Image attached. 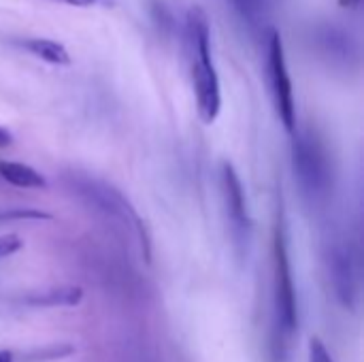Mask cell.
Returning <instances> with one entry per match:
<instances>
[{"label": "cell", "instance_id": "cell-1", "mask_svg": "<svg viewBox=\"0 0 364 362\" xmlns=\"http://www.w3.org/2000/svg\"><path fill=\"white\" fill-rule=\"evenodd\" d=\"M186 55L198 115L213 124L222 109V90L211 55V23L200 6H192L186 17Z\"/></svg>", "mask_w": 364, "mask_h": 362}, {"label": "cell", "instance_id": "cell-2", "mask_svg": "<svg viewBox=\"0 0 364 362\" xmlns=\"http://www.w3.org/2000/svg\"><path fill=\"white\" fill-rule=\"evenodd\" d=\"M267 77L273 96L275 111L290 134H296V105H294V90L292 79L286 64V51L282 43V34L277 30H269L267 38Z\"/></svg>", "mask_w": 364, "mask_h": 362}, {"label": "cell", "instance_id": "cell-3", "mask_svg": "<svg viewBox=\"0 0 364 362\" xmlns=\"http://www.w3.org/2000/svg\"><path fill=\"white\" fill-rule=\"evenodd\" d=\"M294 171L309 196L322 198L328 194L333 183L331 160L316 134H294Z\"/></svg>", "mask_w": 364, "mask_h": 362}, {"label": "cell", "instance_id": "cell-4", "mask_svg": "<svg viewBox=\"0 0 364 362\" xmlns=\"http://www.w3.org/2000/svg\"><path fill=\"white\" fill-rule=\"evenodd\" d=\"M273 275H275V320L277 329L284 337H290L299 324V309H296V292L292 282V269L284 237V226L277 224L275 228V243H273Z\"/></svg>", "mask_w": 364, "mask_h": 362}, {"label": "cell", "instance_id": "cell-5", "mask_svg": "<svg viewBox=\"0 0 364 362\" xmlns=\"http://www.w3.org/2000/svg\"><path fill=\"white\" fill-rule=\"evenodd\" d=\"M331 280H333L337 299L346 307L352 309L356 305V297H358V275H356L352 254L343 245H337L331 252Z\"/></svg>", "mask_w": 364, "mask_h": 362}, {"label": "cell", "instance_id": "cell-6", "mask_svg": "<svg viewBox=\"0 0 364 362\" xmlns=\"http://www.w3.org/2000/svg\"><path fill=\"white\" fill-rule=\"evenodd\" d=\"M222 190H224V201L228 207V215L237 228H247V201L245 192L241 186L239 175L235 173L232 164L224 162L222 164Z\"/></svg>", "mask_w": 364, "mask_h": 362}, {"label": "cell", "instance_id": "cell-7", "mask_svg": "<svg viewBox=\"0 0 364 362\" xmlns=\"http://www.w3.org/2000/svg\"><path fill=\"white\" fill-rule=\"evenodd\" d=\"M0 179L15 188H26V190H45L47 179L32 166L21 164V162H9L0 160Z\"/></svg>", "mask_w": 364, "mask_h": 362}, {"label": "cell", "instance_id": "cell-8", "mask_svg": "<svg viewBox=\"0 0 364 362\" xmlns=\"http://www.w3.org/2000/svg\"><path fill=\"white\" fill-rule=\"evenodd\" d=\"M21 47L32 53L34 58L51 64V66H68L70 64V53L66 49V45H62L60 41L53 38H26L21 43Z\"/></svg>", "mask_w": 364, "mask_h": 362}, {"label": "cell", "instance_id": "cell-9", "mask_svg": "<svg viewBox=\"0 0 364 362\" xmlns=\"http://www.w3.org/2000/svg\"><path fill=\"white\" fill-rule=\"evenodd\" d=\"M83 299V290L81 288H53V290H47V292H41L38 297H32L28 299L30 303L34 305H45V307H75L79 305Z\"/></svg>", "mask_w": 364, "mask_h": 362}, {"label": "cell", "instance_id": "cell-10", "mask_svg": "<svg viewBox=\"0 0 364 362\" xmlns=\"http://www.w3.org/2000/svg\"><path fill=\"white\" fill-rule=\"evenodd\" d=\"M23 241L17 235H2L0 237V258H6L15 252H19Z\"/></svg>", "mask_w": 364, "mask_h": 362}, {"label": "cell", "instance_id": "cell-11", "mask_svg": "<svg viewBox=\"0 0 364 362\" xmlns=\"http://www.w3.org/2000/svg\"><path fill=\"white\" fill-rule=\"evenodd\" d=\"M53 2H60V4H66V6H75V9H109L115 4V0H53Z\"/></svg>", "mask_w": 364, "mask_h": 362}, {"label": "cell", "instance_id": "cell-12", "mask_svg": "<svg viewBox=\"0 0 364 362\" xmlns=\"http://www.w3.org/2000/svg\"><path fill=\"white\" fill-rule=\"evenodd\" d=\"M309 362H333L328 350L324 348V344L318 337H314L309 341Z\"/></svg>", "mask_w": 364, "mask_h": 362}, {"label": "cell", "instance_id": "cell-13", "mask_svg": "<svg viewBox=\"0 0 364 362\" xmlns=\"http://www.w3.org/2000/svg\"><path fill=\"white\" fill-rule=\"evenodd\" d=\"M235 6L243 13V15H254L258 9H260V2L262 0H232Z\"/></svg>", "mask_w": 364, "mask_h": 362}, {"label": "cell", "instance_id": "cell-14", "mask_svg": "<svg viewBox=\"0 0 364 362\" xmlns=\"http://www.w3.org/2000/svg\"><path fill=\"white\" fill-rule=\"evenodd\" d=\"M11 143H13V134L6 128L0 126V147H9Z\"/></svg>", "mask_w": 364, "mask_h": 362}, {"label": "cell", "instance_id": "cell-15", "mask_svg": "<svg viewBox=\"0 0 364 362\" xmlns=\"http://www.w3.org/2000/svg\"><path fill=\"white\" fill-rule=\"evenodd\" d=\"M0 362H15V361H13V354H11V352H4V350H2V352H0Z\"/></svg>", "mask_w": 364, "mask_h": 362}, {"label": "cell", "instance_id": "cell-16", "mask_svg": "<svg viewBox=\"0 0 364 362\" xmlns=\"http://www.w3.org/2000/svg\"><path fill=\"white\" fill-rule=\"evenodd\" d=\"M348 2H356V0H348Z\"/></svg>", "mask_w": 364, "mask_h": 362}]
</instances>
